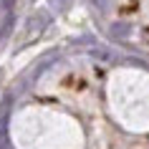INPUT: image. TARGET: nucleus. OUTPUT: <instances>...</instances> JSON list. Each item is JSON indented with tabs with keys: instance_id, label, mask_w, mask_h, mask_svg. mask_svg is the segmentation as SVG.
I'll use <instances>...</instances> for the list:
<instances>
[{
	"instance_id": "f257e3e1",
	"label": "nucleus",
	"mask_w": 149,
	"mask_h": 149,
	"mask_svg": "<svg viewBox=\"0 0 149 149\" xmlns=\"http://www.w3.org/2000/svg\"><path fill=\"white\" fill-rule=\"evenodd\" d=\"M53 3L58 5V8H68V5H71V0H53Z\"/></svg>"
}]
</instances>
